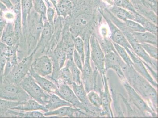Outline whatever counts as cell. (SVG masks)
Wrapping results in <instances>:
<instances>
[{"label":"cell","mask_w":158,"mask_h":118,"mask_svg":"<svg viewBox=\"0 0 158 118\" xmlns=\"http://www.w3.org/2000/svg\"><path fill=\"white\" fill-rule=\"evenodd\" d=\"M0 1L6 6L8 10L12 9L13 8L14 5H13L10 0H0Z\"/></svg>","instance_id":"45"},{"label":"cell","mask_w":158,"mask_h":118,"mask_svg":"<svg viewBox=\"0 0 158 118\" xmlns=\"http://www.w3.org/2000/svg\"><path fill=\"white\" fill-rule=\"evenodd\" d=\"M104 65L106 70L120 66L123 71L127 70L128 66L122 60L115 48L106 53L105 56Z\"/></svg>","instance_id":"14"},{"label":"cell","mask_w":158,"mask_h":118,"mask_svg":"<svg viewBox=\"0 0 158 118\" xmlns=\"http://www.w3.org/2000/svg\"><path fill=\"white\" fill-rule=\"evenodd\" d=\"M34 55L35 54L32 52L31 54L23 58L21 61L13 67L9 74L4 77L3 80L14 84H19L29 72Z\"/></svg>","instance_id":"4"},{"label":"cell","mask_w":158,"mask_h":118,"mask_svg":"<svg viewBox=\"0 0 158 118\" xmlns=\"http://www.w3.org/2000/svg\"><path fill=\"white\" fill-rule=\"evenodd\" d=\"M45 2L46 3L48 7H51V4L50 1H49L48 0H44Z\"/></svg>","instance_id":"49"},{"label":"cell","mask_w":158,"mask_h":118,"mask_svg":"<svg viewBox=\"0 0 158 118\" xmlns=\"http://www.w3.org/2000/svg\"><path fill=\"white\" fill-rule=\"evenodd\" d=\"M0 99L22 102L31 98L19 85L14 84L3 79L0 83Z\"/></svg>","instance_id":"3"},{"label":"cell","mask_w":158,"mask_h":118,"mask_svg":"<svg viewBox=\"0 0 158 118\" xmlns=\"http://www.w3.org/2000/svg\"><path fill=\"white\" fill-rule=\"evenodd\" d=\"M13 15L12 14H11V13H7L5 15V18H6L9 19H11L13 18Z\"/></svg>","instance_id":"48"},{"label":"cell","mask_w":158,"mask_h":118,"mask_svg":"<svg viewBox=\"0 0 158 118\" xmlns=\"http://www.w3.org/2000/svg\"><path fill=\"white\" fill-rule=\"evenodd\" d=\"M7 23L6 20L4 16L3 12L0 10V38L2 31Z\"/></svg>","instance_id":"42"},{"label":"cell","mask_w":158,"mask_h":118,"mask_svg":"<svg viewBox=\"0 0 158 118\" xmlns=\"http://www.w3.org/2000/svg\"><path fill=\"white\" fill-rule=\"evenodd\" d=\"M29 73L43 90L48 93H54L57 95L58 88L55 83L37 74L31 69Z\"/></svg>","instance_id":"16"},{"label":"cell","mask_w":158,"mask_h":118,"mask_svg":"<svg viewBox=\"0 0 158 118\" xmlns=\"http://www.w3.org/2000/svg\"><path fill=\"white\" fill-rule=\"evenodd\" d=\"M73 90L74 94L81 103L87 104V93L85 89L84 88L83 83L82 82L80 84H77L73 83L71 85Z\"/></svg>","instance_id":"26"},{"label":"cell","mask_w":158,"mask_h":118,"mask_svg":"<svg viewBox=\"0 0 158 118\" xmlns=\"http://www.w3.org/2000/svg\"><path fill=\"white\" fill-rule=\"evenodd\" d=\"M125 49L128 54L130 56V58L133 61V67L135 70L137 71L141 76L146 79L149 83H151L152 85L156 87H157V83L153 80L151 76L148 72L143 61L141 60V59L138 57V56L135 54L133 50L127 48Z\"/></svg>","instance_id":"10"},{"label":"cell","mask_w":158,"mask_h":118,"mask_svg":"<svg viewBox=\"0 0 158 118\" xmlns=\"http://www.w3.org/2000/svg\"><path fill=\"white\" fill-rule=\"evenodd\" d=\"M73 40L74 48L80 54L84 65L85 59L84 41L81 37L78 36L73 38Z\"/></svg>","instance_id":"33"},{"label":"cell","mask_w":158,"mask_h":118,"mask_svg":"<svg viewBox=\"0 0 158 118\" xmlns=\"http://www.w3.org/2000/svg\"><path fill=\"white\" fill-rule=\"evenodd\" d=\"M89 19V15L86 13L81 14L76 17L70 28L73 38L78 36L83 29L88 24Z\"/></svg>","instance_id":"17"},{"label":"cell","mask_w":158,"mask_h":118,"mask_svg":"<svg viewBox=\"0 0 158 118\" xmlns=\"http://www.w3.org/2000/svg\"><path fill=\"white\" fill-rule=\"evenodd\" d=\"M124 22L126 28L131 32H143L147 31L141 24L133 20H127Z\"/></svg>","instance_id":"34"},{"label":"cell","mask_w":158,"mask_h":118,"mask_svg":"<svg viewBox=\"0 0 158 118\" xmlns=\"http://www.w3.org/2000/svg\"><path fill=\"white\" fill-rule=\"evenodd\" d=\"M74 50V43L70 41L69 42L65 48L66 56H67V60H73V53Z\"/></svg>","instance_id":"40"},{"label":"cell","mask_w":158,"mask_h":118,"mask_svg":"<svg viewBox=\"0 0 158 118\" xmlns=\"http://www.w3.org/2000/svg\"><path fill=\"white\" fill-rule=\"evenodd\" d=\"M55 83L58 88L57 95L70 103L72 106L76 108L86 109L84 103L79 100L73 90L68 84L60 79H58Z\"/></svg>","instance_id":"5"},{"label":"cell","mask_w":158,"mask_h":118,"mask_svg":"<svg viewBox=\"0 0 158 118\" xmlns=\"http://www.w3.org/2000/svg\"><path fill=\"white\" fill-rule=\"evenodd\" d=\"M85 59L83 66L82 79L83 83L85 86L86 92H89L93 88V72L90 65V50L88 44L86 50Z\"/></svg>","instance_id":"12"},{"label":"cell","mask_w":158,"mask_h":118,"mask_svg":"<svg viewBox=\"0 0 158 118\" xmlns=\"http://www.w3.org/2000/svg\"><path fill=\"white\" fill-rule=\"evenodd\" d=\"M58 79H60L68 85L71 86L74 83L70 70L66 66L65 67H63L60 69Z\"/></svg>","instance_id":"32"},{"label":"cell","mask_w":158,"mask_h":118,"mask_svg":"<svg viewBox=\"0 0 158 118\" xmlns=\"http://www.w3.org/2000/svg\"><path fill=\"white\" fill-rule=\"evenodd\" d=\"M90 41L92 60L94 62L96 68L101 73L102 75H104L106 73L104 53L102 50L97 38L94 36L90 37Z\"/></svg>","instance_id":"6"},{"label":"cell","mask_w":158,"mask_h":118,"mask_svg":"<svg viewBox=\"0 0 158 118\" xmlns=\"http://www.w3.org/2000/svg\"><path fill=\"white\" fill-rule=\"evenodd\" d=\"M72 9L73 5L70 0H60L57 2V13L64 18L70 15Z\"/></svg>","instance_id":"25"},{"label":"cell","mask_w":158,"mask_h":118,"mask_svg":"<svg viewBox=\"0 0 158 118\" xmlns=\"http://www.w3.org/2000/svg\"><path fill=\"white\" fill-rule=\"evenodd\" d=\"M138 9L141 15H143L145 18L147 19L149 21H151L154 24L157 25L158 18L155 12L152 11H147L142 9L141 8H136V10Z\"/></svg>","instance_id":"36"},{"label":"cell","mask_w":158,"mask_h":118,"mask_svg":"<svg viewBox=\"0 0 158 118\" xmlns=\"http://www.w3.org/2000/svg\"><path fill=\"white\" fill-rule=\"evenodd\" d=\"M73 59L74 64L82 72L83 70V64L81 57L77 53V50L74 49L73 55Z\"/></svg>","instance_id":"39"},{"label":"cell","mask_w":158,"mask_h":118,"mask_svg":"<svg viewBox=\"0 0 158 118\" xmlns=\"http://www.w3.org/2000/svg\"><path fill=\"white\" fill-rule=\"evenodd\" d=\"M126 73L130 76V82L135 90L157 108V93L156 90L146 79L135 72L133 67H129Z\"/></svg>","instance_id":"1"},{"label":"cell","mask_w":158,"mask_h":118,"mask_svg":"<svg viewBox=\"0 0 158 118\" xmlns=\"http://www.w3.org/2000/svg\"><path fill=\"white\" fill-rule=\"evenodd\" d=\"M31 69L41 77L50 75L52 73V63L51 57L46 55L37 57L33 60Z\"/></svg>","instance_id":"7"},{"label":"cell","mask_w":158,"mask_h":118,"mask_svg":"<svg viewBox=\"0 0 158 118\" xmlns=\"http://www.w3.org/2000/svg\"><path fill=\"white\" fill-rule=\"evenodd\" d=\"M66 61H67V56H66L65 50H64L58 59V64L60 69L64 67Z\"/></svg>","instance_id":"43"},{"label":"cell","mask_w":158,"mask_h":118,"mask_svg":"<svg viewBox=\"0 0 158 118\" xmlns=\"http://www.w3.org/2000/svg\"><path fill=\"white\" fill-rule=\"evenodd\" d=\"M131 33L135 39L140 44L146 43L157 47V36L148 31Z\"/></svg>","instance_id":"21"},{"label":"cell","mask_w":158,"mask_h":118,"mask_svg":"<svg viewBox=\"0 0 158 118\" xmlns=\"http://www.w3.org/2000/svg\"><path fill=\"white\" fill-rule=\"evenodd\" d=\"M53 32L54 28L52 27L47 20L44 23V28L40 36V39L35 49L33 51L35 54L37 50H40L41 53H43L46 49L47 52L48 53L49 47V45L51 38H52Z\"/></svg>","instance_id":"9"},{"label":"cell","mask_w":158,"mask_h":118,"mask_svg":"<svg viewBox=\"0 0 158 118\" xmlns=\"http://www.w3.org/2000/svg\"><path fill=\"white\" fill-rule=\"evenodd\" d=\"M104 17L110 27V32H111L110 38L113 42L118 44L124 48H127L133 50L131 46L127 41L123 32L116 26L114 23L112 22L110 19L108 18H106V16H104Z\"/></svg>","instance_id":"11"},{"label":"cell","mask_w":158,"mask_h":118,"mask_svg":"<svg viewBox=\"0 0 158 118\" xmlns=\"http://www.w3.org/2000/svg\"><path fill=\"white\" fill-rule=\"evenodd\" d=\"M50 2H51V3L52 4L53 6H54L55 7V9L56 10L57 9V0H50Z\"/></svg>","instance_id":"47"},{"label":"cell","mask_w":158,"mask_h":118,"mask_svg":"<svg viewBox=\"0 0 158 118\" xmlns=\"http://www.w3.org/2000/svg\"><path fill=\"white\" fill-rule=\"evenodd\" d=\"M31 99L45 106L50 97V93L43 90L29 73L19 84Z\"/></svg>","instance_id":"2"},{"label":"cell","mask_w":158,"mask_h":118,"mask_svg":"<svg viewBox=\"0 0 158 118\" xmlns=\"http://www.w3.org/2000/svg\"><path fill=\"white\" fill-rule=\"evenodd\" d=\"M103 76V80H104L105 85L104 91L102 92L100 91V96L101 97L102 103L103 108L105 111L109 114H111V116H113V113L110 109V103H111V98L110 96V94L108 87L107 79H106L105 75Z\"/></svg>","instance_id":"23"},{"label":"cell","mask_w":158,"mask_h":118,"mask_svg":"<svg viewBox=\"0 0 158 118\" xmlns=\"http://www.w3.org/2000/svg\"><path fill=\"white\" fill-rule=\"evenodd\" d=\"M33 1L34 9L42 18L44 23L47 20V8L44 0H33Z\"/></svg>","instance_id":"31"},{"label":"cell","mask_w":158,"mask_h":118,"mask_svg":"<svg viewBox=\"0 0 158 118\" xmlns=\"http://www.w3.org/2000/svg\"><path fill=\"white\" fill-rule=\"evenodd\" d=\"M121 31L123 32L127 41L130 43L132 49H133V51L134 52L135 54L138 57L143 59L148 64L152 66H154L156 68L157 64H154L151 57L145 51L144 49L142 47L141 44L135 39L134 37L132 35L131 32L129 31L126 27L125 28H124L122 29Z\"/></svg>","instance_id":"8"},{"label":"cell","mask_w":158,"mask_h":118,"mask_svg":"<svg viewBox=\"0 0 158 118\" xmlns=\"http://www.w3.org/2000/svg\"><path fill=\"white\" fill-rule=\"evenodd\" d=\"M66 66L70 70L72 76L73 80L74 82L77 84H80L82 82L80 77V70L74 64L73 60H67Z\"/></svg>","instance_id":"28"},{"label":"cell","mask_w":158,"mask_h":118,"mask_svg":"<svg viewBox=\"0 0 158 118\" xmlns=\"http://www.w3.org/2000/svg\"><path fill=\"white\" fill-rule=\"evenodd\" d=\"M11 109L22 111L41 110L44 112H47L44 105L40 104L36 101L31 98L26 101L21 102L18 106L12 108Z\"/></svg>","instance_id":"18"},{"label":"cell","mask_w":158,"mask_h":118,"mask_svg":"<svg viewBox=\"0 0 158 118\" xmlns=\"http://www.w3.org/2000/svg\"><path fill=\"white\" fill-rule=\"evenodd\" d=\"M113 44L114 46L115 49L116 50V51L118 53L119 55L123 59L125 64L129 67H133V61L130 57H129V54L126 52L125 49L116 43L113 42Z\"/></svg>","instance_id":"30"},{"label":"cell","mask_w":158,"mask_h":118,"mask_svg":"<svg viewBox=\"0 0 158 118\" xmlns=\"http://www.w3.org/2000/svg\"><path fill=\"white\" fill-rule=\"evenodd\" d=\"M110 11L118 18L125 21L127 20L134 21L135 15L134 13L124 8L114 6L110 9Z\"/></svg>","instance_id":"24"},{"label":"cell","mask_w":158,"mask_h":118,"mask_svg":"<svg viewBox=\"0 0 158 118\" xmlns=\"http://www.w3.org/2000/svg\"><path fill=\"white\" fill-rule=\"evenodd\" d=\"M123 86L127 91L130 100L138 109L142 112H148L151 113H153L152 109L149 108L144 100L138 94L135 90L128 83L125 82L123 83Z\"/></svg>","instance_id":"13"},{"label":"cell","mask_w":158,"mask_h":118,"mask_svg":"<svg viewBox=\"0 0 158 118\" xmlns=\"http://www.w3.org/2000/svg\"><path fill=\"white\" fill-rule=\"evenodd\" d=\"M0 41L9 47H19V44L16 38L14 26L13 23H7L1 34Z\"/></svg>","instance_id":"15"},{"label":"cell","mask_w":158,"mask_h":118,"mask_svg":"<svg viewBox=\"0 0 158 118\" xmlns=\"http://www.w3.org/2000/svg\"><path fill=\"white\" fill-rule=\"evenodd\" d=\"M135 17L134 21L138 23L144 28L146 31L153 33L157 36V26L149 21L143 15L139 14L138 12L135 14Z\"/></svg>","instance_id":"22"},{"label":"cell","mask_w":158,"mask_h":118,"mask_svg":"<svg viewBox=\"0 0 158 118\" xmlns=\"http://www.w3.org/2000/svg\"><path fill=\"white\" fill-rule=\"evenodd\" d=\"M80 111L78 109H74L72 106H64L55 110L45 112L44 114L45 116H56V117H74V114H79Z\"/></svg>","instance_id":"20"},{"label":"cell","mask_w":158,"mask_h":118,"mask_svg":"<svg viewBox=\"0 0 158 118\" xmlns=\"http://www.w3.org/2000/svg\"><path fill=\"white\" fill-rule=\"evenodd\" d=\"M146 1H148L149 2H155V0H146Z\"/></svg>","instance_id":"50"},{"label":"cell","mask_w":158,"mask_h":118,"mask_svg":"<svg viewBox=\"0 0 158 118\" xmlns=\"http://www.w3.org/2000/svg\"><path fill=\"white\" fill-rule=\"evenodd\" d=\"M67 106H72L70 103L61 99L59 96L54 93H50L49 98L44 107L47 112H48Z\"/></svg>","instance_id":"19"},{"label":"cell","mask_w":158,"mask_h":118,"mask_svg":"<svg viewBox=\"0 0 158 118\" xmlns=\"http://www.w3.org/2000/svg\"><path fill=\"white\" fill-rule=\"evenodd\" d=\"M32 4L33 0H21L22 24L24 27L26 25L27 18L32 8Z\"/></svg>","instance_id":"27"},{"label":"cell","mask_w":158,"mask_h":118,"mask_svg":"<svg viewBox=\"0 0 158 118\" xmlns=\"http://www.w3.org/2000/svg\"><path fill=\"white\" fill-rule=\"evenodd\" d=\"M87 97L90 103L96 107H100L102 106V103L101 97L95 92L93 91L89 92Z\"/></svg>","instance_id":"38"},{"label":"cell","mask_w":158,"mask_h":118,"mask_svg":"<svg viewBox=\"0 0 158 118\" xmlns=\"http://www.w3.org/2000/svg\"><path fill=\"white\" fill-rule=\"evenodd\" d=\"M21 103L0 99V117L5 116L9 109L18 106Z\"/></svg>","instance_id":"29"},{"label":"cell","mask_w":158,"mask_h":118,"mask_svg":"<svg viewBox=\"0 0 158 118\" xmlns=\"http://www.w3.org/2000/svg\"><path fill=\"white\" fill-rule=\"evenodd\" d=\"M134 4H136L138 6H140L148 7L149 4L147 1L146 0H131Z\"/></svg>","instance_id":"44"},{"label":"cell","mask_w":158,"mask_h":118,"mask_svg":"<svg viewBox=\"0 0 158 118\" xmlns=\"http://www.w3.org/2000/svg\"><path fill=\"white\" fill-rule=\"evenodd\" d=\"M140 44L145 51L150 56V57H153L156 60H157L158 49L156 47H155L151 44H146V43H142Z\"/></svg>","instance_id":"37"},{"label":"cell","mask_w":158,"mask_h":118,"mask_svg":"<svg viewBox=\"0 0 158 118\" xmlns=\"http://www.w3.org/2000/svg\"><path fill=\"white\" fill-rule=\"evenodd\" d=\"M0 10H1L3 12L8 11V9L6 6L1 1H0Z\"/></svg>","instance_id":"46"},{"label":"cell","mask_w":158,"mask_h":118,"mask_svg":"<svg viewBox=\"0 0 158 118\" xmlns=\"http://www.w3.org/2000/svg\"><path fill=\"white\" fill-rule=\"evenodd\" d=\"M55 15V11L52 7H48L47 11V21L54 28V19Z\"/></svg>","instance_id":"41"},{"label":"cell","mask_w":158,"mask_h":118,"mask_svg":"<svg viewBox=\"0 0 158 118\" xmlns=\"http://www.w3.org/2000/svg\"><path fill=\"white\" fill-rule=\"evenodd\" d=\"M116 6L124 8L133 13L137 12L135 8L130 0H113Z\"/></svg>","instance_id":"35"}]
</instances>
